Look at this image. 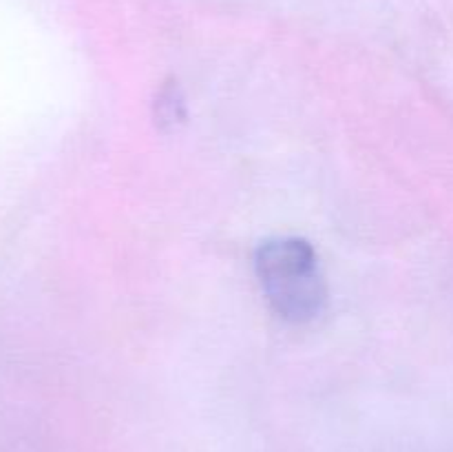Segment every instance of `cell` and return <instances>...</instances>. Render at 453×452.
<instances>
[{
	"label": "cell",
	"instance_id": "6da1fadb",
	"mask_svg": "<svg viewBox=\"0 0 453 452\" xmlns=\"http://www.w3.org/2000/svg\"><path fill=\"white\" fill-rule=\"evenodd\" d=\"M257 275L273 310L286 322H312L326 308V279L317 253L305 239L277 238L261 244Z\"/></svg>",
	"mask_w": 453,
	"mask_h": 452
},
{
	"label": "cell",
	"instance_id": "7a4b0ae2",
	"mask_svg": "<svg viewBox=\"0 0 453 452\" xmlns=\"http://www.w3.org/2000/svg\"><path fill=\"white\" fill-rule=\"evenodd\" d=\"M157 109H159V122H175V118L177 120L184 118V113H181V100L180 97L175 100V87H168L159 93Z\"/></svg>",
	"mask_w": 453,
	"mask_h": 452
}]
</instances>
